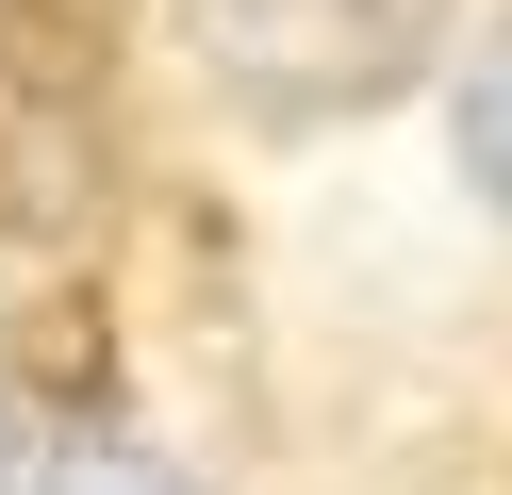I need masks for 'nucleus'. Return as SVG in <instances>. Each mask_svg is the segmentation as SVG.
Returning <instances> with one entry per match:
<instances>
[{"label": "nucleus", "instance_id": "nucleus-1", "mask_svg": "<svg viewBox=\"0 0 512 495\" xmlns=\"http://www.w3.org/2000/svg\"><path fill=\"white\" fill-rule=\"evenodd\" d=\"M182 50L232 116L331 132V116H380L446 50V0H182Z\"/></svg>", "mask_w": 512, "mask_h": 495}, {"label": "nucleus", "instance_id": "nucleus-2", "mask_svg": "<svg viewBox=\"0 0 512 495\" xmlns=\"http://www.w3.org/2000/svg\"><path fill=\"white\" fill-rule=\"evenodd\" d=\"M100 198V50L50 0H0V231H67Z\"/></svg>", "mask_w": 512, "mask_h": 495}, {"label": "nucleus", "instance_id": "nucleus-3", "mask_svg": "<svg viewBox=\"0 0 512 495\" xmlns=\"http://www.w3.org/2000/svg\"><path fill=\"white\" fill-rule=\"evenodd\" d=\"M446 149H463V182H479V198L512 215V33H496V50L463 66V132H446Z\"/></svg>", "mask_w": 512, "mask_h": 495}, {"label": "nucleus", "instance_id": "nucleus-4", "mask_svg": "<svg viewBox=\"0 0 512 495\" xmlns=\"http://www.w3.org/2000/svg\"><path fill=\"white\" fill-rule=\"evenodd\" d=\"M50 495H199V479L149 462V446H83V462H50Z\"/></svg>", "mask_w": 512, "mask_h": 495}, {"label": "nucleus", "instance_id": "nucleus-5", "mask_svg": "<svg viewBox=\"0 0 512 495\" xmlns=\"http://www.w3.org/2000/svg\"><path fill=\"white\" fill-rule=\"evenodd\" d=\"M0 495H17V380H0Z\"/></svg>", "mask_w": 512, "mask_h": 495}]
</instances>
